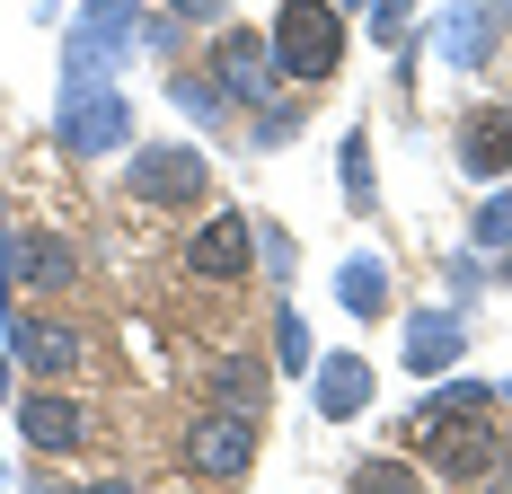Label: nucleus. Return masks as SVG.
<instances>
[{"instance_id": "nucleus-1", "label": "nucleus", "mask_w": 512, "mask_h": 494, "mask_svg": "<svg viewBox=\"0 0 512 494\" xmlns=\"http://www.w3.org/2000/svg\"><path fill=\"white\" fill-rule=\"evenodd\" d=\"M53 133H62V150H80V159H106V150L133 142V106L115 98V80H106V71H62Z\"/></svg>"}, {"instance_id": "nucleus-2", "label": "nucleus", "mask_w": 512, "mask_h": 494, "mask_svg": "<svg viewBox=\"0 0 512 494\" xmlns=\"http://www.w3.org/2000/svg\"><path fill=\"white\" fill-rule=\"evenodd\" d=\"M265 45H274V71H292V80H327V71L345 62V18H336V0H283Z\"/></svg>"}, {"instance_id": "nucleus-3", "label": "nucleus", "mask_w": 512, "mask_h": 494, "mask_svg": "<svg viewBox=\"0 0 512 494\" xmlns=\"http://www.w3.org/2000/svg\"><path fill=\"white\" fill-rule=\"evenodd\" d=\"M124 186H133L142 212H195V203L212 195V168H204L195 142H142L133 168H124Z\"/></svg>"}, {"instance_id": "nucleus-4", "label": "nucleus", "mask_w": 512, "mask_h": 494, "mask_svg": "<svg viewBox=\"0 0 512 494\" xmlns=\"http://www.w3.org/2000/svg\"><path fill=\"white\" fill-rule=\"evenodd\" d=\"M142 36V0H80V27L62 45V71H115Z\"/></svg>"}, {"instance_id": "nucleus-5", "label": "nucleus", "mask_w": 512, "mask_h": 494, "mask_svg": "<svg viewBox=\"0 0 512 494\" xmlns=\"http://www.w3.org/2000/svg\"><path fill=\"white\" fill-rule=\"evenodd\" d=\"M186 468H195V477H248V468H256V415H239V406H204L195 433H186Z\"/></svg>"}, {"instance_id": "nucleus-6", "label": "nucleus", "mask_w": 512, "mask_h": 494, "mask_svg": "<svg viewBox=\"0 0 512 494\" xmlns=\"http://www.w3.org/2000/svg\"><path fill=\"white\" fill-rule=\"evenodd\" d=\"M248 265H256L248 212H212L204 230L186 239V274H204V283H248Z\"/></svg>"}, {"instance_id": "nucleus-7", "label": "nucleus", "mask_w": 512, "mask_h": 494, "mask_svg": "<svg viewBox=\"0 0 512 494\" xmlns=\"http://www.w3.org/2000/svg\"><path fill=\"white\" fill-rule=\"evenodd\" d=\"M424 424V459L442 477H486L495 468V424H468V415H415Z\"/></svg>"}, {"instance_id": "nucleus-8", "label": "nucleus", "mask_w": 512, "mask_h": 494, "mask_svg": "<svg viewBox=\"0 0 512 494\" xmlns=\"http://www.w3.org/2000/svg\"><path fill=\"white\" fill-rule=\"evenodd\" d=\"M0 336H9V353H18L27 371H45V380L80 362V336H71V327H53V318H36V309H9V318H0Z\"/></svg>"}, {"instance_id": "nucleus-9", "label": "nucleus", "mask_w": 512, "mask_h": 494, "mask_svg": "<svg viewBox=\"0 0 512 494\" xmlns=\"http://www.w3.org/2000/svg\"><path fill=\"white\" fill-rule=\"evenodd\" d=\"M433 45H442L451 71H477L486 45H495V9H486V0H451V9L433 18Z\"/></svg>"}, {"instance_id": "nucleus-10", "label": "nucleus", "mask_w": 512, "mask_h": 494, "mask_svg": "<svg viewBox=\"0 0 512 494\" xmlns=\"http://www.w3.org/2000/svg\"><path fill=\"white\" fill-rule=\"evenodd\" d=\"M460 318H451V309H415L407 318V371L415 380H442V371H451V362H460Z\"/></svg>"}, {"instance_id": "nucleus-11", "label": "nucleus", "mask_w": 512, "mask_h": 494, "mask_svg": "<svg viewBox=\"0 0 512 494\" xmlns=\"http://www.w3.org/2000/svg\"><path fill=\"white\" fill-rule=\"evenodd\" d=\"M221 98H248V106L274 98V45L265 36H221Z\"/></svg>"}, {"instance_id": "nucleus-12", "label": "nucleus", "mask_w": 512, "mask_h": 494, "mask_svg": "<svg viewBox=\"0 0 512 494\" xmlns=\"http://www.w3.org/2000/svg\"><path fill=\"white\" fill-rule=\"evenodd\" d=\"M18 433H27V442H36V450H80V442H89V415H80L71 397L36 389V397H27V406H18Z\"/></svg>"}, {"instance_id": "nucleus-13", "label": "nucleus", "mask_w": 512, "mask_h": 494, "mask_svg": "<svg viewBox=\"0 0 512 494\" xmlns=\"http://www.w3.org/2000/svg\"><path fill=\"white\" fill-rule=\"evenodd\" d=\"M362 406H371V362H362V353H327V362H318V415L345 424Z\"/></svg>"}, {"instance_id": "nucleus-14", "label": "nucleus", "mask_w": 512, "mask_h": 494, "mask_svg": "<svg viewBox=\"0 0 512 494\" xmlns=\"http://www.w3.org/2000/svg\"><path fill=\"white\" fill-rule=\"evenodd\" d=\"M71 274H80L71 239H53V230L18 239V283H27V292H71Z\"/></svg>"}, {"instance_id": "nucleus-15", "label": "nucleus", "mask_w": 512, "mask_h": 494, "mask_svg": "<svg viewBox=\"0 0 512 494\" xmlns=\"http://www.w3.org/2000/svg\"><path fill=\"white\" fill-rule=\"evenodd\" d=\"M336 300H345V318H380L389 309V265L380 256H345L336 265Z\"/></svg>"}, {"instance_id": "nucleus-16", "label": "nucleus", "mask_w": 512, "mask_h": 494, "mask_svg": "<svg viewBox=\"0 0 512 494\" xmlns=\"http://www.w3.org/2000/svg\"><path fill=\"white\" fill-rule=\"evenodd\" d=\"M460 168L468 177H495V168H512V115H477L460 133Z\"/></svg>"}, {"instance_id": "nucleus-17", "label": "nucleus", "mask_w": 512, "mask_h": 494, "mask_svg": "<svg viewBox=\"0 0 512 494\" xmlns=\"http://www.w3.org/2000/svg\"><path fill=\"white\" fill-rule=\"evenodd\" d=\"M336 177H345V203H354V212H380V177H371V133H345V142H336Z\"/></svg>"}, {"instance_id": "nucleus-18", "label": "nucleus", "mask_w": 512, "mask_h": 494, "mask_svg": "<svg viewBox=\"0 0 512 494\" xmlns=\"http://www.w3.org/2000/svg\"><path fill=\"white\" fill-rule=\"evenodd\" d=\"M212 389H221V406L256 415V406H265V362H256V353H221V362H212Z\"/></svg>"}, {"instance_id": "nucleus-19", "label": "nucleus", "mask_w": 512, "mask_h": 494, "mask_svg": "<svg viewBox=\"0 0 512 494\" xmlns=\"http://www.w3.org/2000/svg\"><path fill=\"white\" fill-rule=\"evenodd\" d=\"M168 98H177V115H195V124H221V115H230L221 80H195V71H177V80H168Z\"/></svg>"}, {"instance_id": "nucleus-20", "label": "nucleus", "mask_w": 512, "mask_h": 494, "mask_svg": "<svg viewBox=\"0 0 512 494\" xmlns=\"http://www.w3.org/2000/svg\"><path fill=\"white\" fill-rule=\"evenodd\" d=\"M354 494H424V477H415L407 459H362V468H354Z\"/></svg>"}, {"instance_id": "nucleus-21", "label": "nucleus", "mask_w": 512, "mask_h": 494, "mask_svg": "<svg viewBox=\"0 0 512 494\" xmlns=\"http://www.w3.org/2000/svg\"><path fill=\"white\" fill-rule=\"evenodd\" d=\"M468 239H477V247H512V195H504V186H495V195L477 203V221H468Z\"/></svg>"}, {"instance_id": "nucleus-22", "label": "nucleus", "mask_w": 512, "mask_h": 494, "mask_svg": "<svg viewBox=\"0 0 512 494\" xmlns=\"http://www.w3.org/2000/svg\"><path fill=\"white\" fill-rule=\"evenodd\" d=\"M274 362H283V371H309V362H318V353H309L301 309H283V318H274Z\"/></svg>"}, {"instance_id": "nucleus-23", "label": "nucleus", "mask_w": 512, "mask_h": 494, "mask_svg": "<svg viewBox=\"0 0 512 494\" xmlns=\"http://www.w3.org/2000/svg\"><path fill=\"white\" fill-rule=\"evenodd\" d=\"M424 415H495V389H486V380H451Z\"/></svg>"}, {"instance_id": "nucleus-24", "label": "nucleus", "mask_w": 512, "mask_h": 494, "mask_svg": "<svg viewBox=\"0 0 512 494\" xmlns=\"http://www.w3.org/2000/svg\"><path fill=\"white\" fill-rule=\"evenodd\" d=\"M371 36L398 45V36H407V0H371Z\"/></svg>"}, {"instance_id": "nucleus-25", "label": "nucleus", "mask_w": 512, "mask_h": 494, "mask_svg": "<svg viewBox=\"0 0 512 494\" xmlns=\"http://www.w3.org/2000/svg\"><path fill=\"white\" fill-rule=\"evenodd\" d=\"M256 256H265L274 274H292V239H283V230H256Z\"/></svg>"}, {"instance_id": "nucleus-26", "label": "nucleus", "mask_w": 512, "mask_h": 494, "mask_svg": "<svg viewBox=\"0 0 512 494\" xmlns=\"http://www.w3.org/2000/svg\"><path fill=\"white\" fill-rule=\"evenodd\" d=\"M221 9H230V0H168V18H195V27H204V18H221Z\"/></svg>"}, {"instance_id": "nucleus-27", "label": "nucleus", "mask_w": 512, "mask_h": 494, "mask_svg": "<svg viewBox=\"0 0 512 494\" xmlns=\"http://www.w3.org/2000/svg\"><path fill=\"white\" fill-rule=\"evenodd\" d=\"M80 494H133V486H124V477H98V486H80Z\"/></svg>"}, {"instance_id": "nucleus-28", "label": "nucleus", "mask_w": 512, "mask_h": 494, "mask_svg": "<svg viewBox=\"0 0 512 494\" xmlns=\"http://www.w3.org/2000/svg\"><path fill=\"white\" fill-rule=\"evenodd\" d=\"M486 9H495V18H512V0H486Z\"/></svg>"}, {"instance_id": "nucleus-29", "label": "nucleus", "mask_w": 512, "mask_h": 494, "mask_svg": "<svg viewBox=\"0 0 512 494\" xmlns=\"http://www.w3.org/2000/svg\"><path fill=\"white\" fill-rule=\"evenodd\" d=\"M0 389H9V353H0Z\"/></svg>"}, {"instance_id": "nucleus-30", "label": "nucleus", "mask_w": 512, "mask_h": 494, "mask_svg": "<svg viewBox=\"0 0 512 494\" xmlns=\"http://www.w3.org/2000/svg\"><path fill=\"white\" fill-rule=\"evenodd\" d=\"M504 397H512V389H504Z\"/></svg>"}]
</instances>
